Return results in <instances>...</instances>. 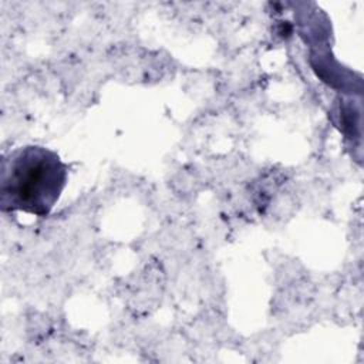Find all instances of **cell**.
I'll list each match as a JSON object with an SVG mask.
<instances>
[{"label": "cell", "mask_w": 364, "mask_h": 364, "mask_svg": "<svg viewBox=\"0 0 364 364\" xmlns=\"http://www.w3.org/2000/svg\"><path fill=\"white\" fill-rule=\"evenodd\" d=\"M68 181V165L43 145H23L1 156L0 209L47 218Z\"/></svg>", "instance_id": "6da1fadb"}]
</instances>
